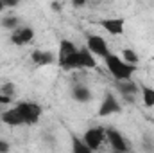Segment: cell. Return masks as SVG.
<instances>
[{"mask_svg":"<svg viewBox=\"0 0 154 153\" xmlns=\"http://www.w3.org/2000/svg\"><path fill=\"white\" fill-rule=\"evenodd\" d=\"M115 86L118 88V92L125 97V99H133V96H136L138 92H140V86L134 83V81H131V77L129 79H116L115 81Z\"/></svg>","mask_w":154,"mask_h":153,"instance_id":"8","label":"cell"},{"mask_svg":"<svg viewBox=\"0 0 154 153\" xmlns=\"http://www.w3.org/2000/svg\"><path fill=\"white\" fill-rule=\"evenodd\" d=\"M61 69L65 70H75V69H95L97 67V61H95V56L91 54V50L88 47H82V49H77L75 52H72L66 60H63L59 63Z\"/></svg>","mask_w":154,"mask_h":153,"instance_id":"1","label":"cell"},{"mask_svg":"<svg viewBox=\"0 0 154 153\" xmlns=\"http://www.w3.org/2000/svg\"><path fill=\"white\" fill-rule=\"evenodd\" d=\"M72 97H74V101H77V103H88V101H91L93 94H91V90L88 86L75 85L74 90H72Z\"/></svg>","mask_w":154,"mask_h":153,"instance_id":"14","label":"cell"},{"mask_svg":"<svg viewBox=\"0 0 154 153\" xmlns=\"http://www.w3.org/2000/svg\"><path fill=\"white\" fill-rule=\"evenodd\" d=\"M32 38H34V31H32L31 27H16L14 33L11 34V41H13L14 45H18V47L31 43Z\"/></svg>","mask_w":154,"mask_h":153,"instance_id":"9","label":"cell"},{"mask_svg":"<svg viewBox=\"0 0 154 153\" xmlns=\"http://www.w3.org/2000/svg\"><path fill=\"white\" fill-rule=\"evenodd\" d=\"M86 47L91 50L93 56H99V58H106L109 54V47H108L106 40L99 34H90L86 40Z\"/></svg>","mask_w":154,"mask_h":153,"instance_id":"5","label":"cell"},{"mask_svg":"<svg viewBox=\"0 0 154 153\" xmlns=\"http://www.w3.org/2000/svg\"><path fill=\"white\" fill-rule=\"evenodd\" d=\"M16 97V85L13 81H5L0 85V105H9Z\"/></svg>","mask_w":154,"mask_h":153,"instance_id":"11","label":"cell"},{"mask_svg":"<svg viewBox=\"0 0 154 153\" xmlns=\"http://www.w3.org/2000/svg\"><path fill=\"white\" fill-rule=\"evenodd\" d=\"M72 150L75 153H90L91 151V150L86 146V142H84L82 139H75V137L72 139Z\"/></svg>","mask_w":154,"mask_h":153,"instance_id":"17","label":"cell"},{"mask_svg":"<svg viewBox=\"0 0 154 153\" xmlns=\"http://www.w3.org/2000/svg\"><path fill=\"white\" fill-rule=\"evenodd\" d=\"M2 121H4L5 124H9V126H22V124H25L23 115L20 114L18 106H13L11 110H5V112L2 114Z\"/></svg>","mask_w":154,"mask_h":153,"instance_id":"12","label":"cell"},{"mask_svg":"<svg viewBox=\"0 0 154 153\" xmlns=\"http://www.w3.org/2000/svg\"><path fill=\"white\" fill-rule=\"evenodd\" d=\"M77 47L70 40H61L59 41V52H57V63H61L63 60H66L72 52H75Z\"/></svg>","mask_w":154,"mask_h":153,"instance_id":"15","label":"cell"},{"mask_svg":"<svg viewBox=\"0 0 154 153\" xmlns=\"http://www.w3.org/2000/svg\"><path fill=\"white\" fill-rule=\"evenodd\" d=\"M90 0H72V5L74 7H81V5H84V4H88Z\"/></svg>","mask_w":154,"mask_h":153,"instance_id":"22","label":"cell"},{"mask_svg":"<svg viewBox=\"0 0 154 153\" xmlns=\"http://www.w3.org/2000/svg\"><path fill=\"white\" fill-rule=\"evenodd\" d=\"M140 94H142V99H143V105L145 106H154V88L152 86H147V85H140Z\"/></svg>","mask_w":154,"mask_h":153,"instance_id":"16","label":"cell"},{"mask_svg":"<svg viewBox=\"0 0 154 153\" xmlns=\"http://www.w3.org/2000/svg\"><path fill=\"white\" fill-rule=\"evenodd\" d=\"M2 2H4L5 7H16L20 4V0H2Z\"/></svg>","mask_w":154,"mask_h":153,"instance_id":"20","label":"cell"},{"mask_svg":"<svg viewBox=\"0 0 154 153\" xmlns=\"http://www.w3.org/2000/svg\"><path fill=\"white\" fill-rule=\"evenodd\" d=\"M4 7H5V5H4V2H2V0H0V13H2V11H4Z\"/></svg>","mask_w":154,"mask_h":153,"instance_id":"23","label":"cell"},{"mask_svg":"<svg viewBox=\"0 0 154 153\" xmlns=\"http://www.w3.org/2000/svg\"><path fill=\"white\" fill-rule=\"evenodd\" d=\"M82 141L86 142V146L93 151V150H99L102 146V142L106 141V130L104 128H90L84 132L82 135Z\"/></svg>","mask_w":154,"mask_h":153,"instance_id":"4","label":"cell"},{"mask_svg":"<svg viewBox=\"0 0 154 153\" xmlns=\"http://www.w3.org/2000/svg\"><path fill=\"white\" fill-rule=\"evenodd\" d=\"M120 110H122V106H120L116 96H113L111 92H108V94L104 96V99H102L100 108H99V115H100V117H108V115L118 114Z\"/></svg>","mask_w":154,"mask_h":153,"instance_id":"7","label":"cell"},{"mask_svg":"<svg viewBox=\"0 0 154 153\" xmlns=\"http://www.w3.org/2000/svg\"><path fill=\"white\" fill-rule=\"evenodd\" d=\"M16 106H18L20 114L23 115L25 124H36L39 121V117H41V114H43V110H41V106H39L38 103L22 101V103H18Z\"/></svg>","mask_w":154,"mask_h":153,"instance_id":"3","label":"cell"},{"mask_svg":"<svg viewBox=\"0 0 154 153\" xmlns=\"http://www.w3.org/2000/svg\"><path fill=\"white\" fill-rule=\"evenodd\" d=\"M31 60H32V63L38 65V67H45V65H50V63L56 61L54 54L48 52V50H32Z\"/></svg>","mask_w":154,"mask_h":153,"instance_id":"13","label":"cell"},{"mask_svg":"<svg viewBox=\"0 0 154 153\" xmlns=\"http://www.w3.org/2000/svg\"><path fill=\"white\" fill-rule=\"evenodd\" d=\"M0 24H2L4 29H16L18 24H20V18L18 16H5V18H2Z\"/></svg>","mask_w":154,"mask_h":153,"instance_id":"18","label":"cell"},{"mask_svg":"<svg viewBox=\"0 0 154 153\" xmlns=\"http://www.w3.org/2000/svg\"><path fill=\"white\" fill-rule=\"evenodd\" d=\"M122 56H124V60H125L127 63H133V65H136V63L140 61L138 54H136L133 49H124V50H122Z\"/></svg>","mask_w":154,"mask_h":153,"instance_id":"19","label":"cell"},{"mask_svg":"<svg viewBox=\"0 0 154 153\" xmlns=\"http://www.w3.org/2000/svg\"><path fill=\"white\" fill-rule=\"evenodd\" d=\"M106 139H108V142H109V146L115 150V151H129V144H127V141H125V137L115 130V128H108L106 130Z\"/></svg>","mask_w":154,"mask_h":153,"instance_id":"6","label":"cell"},{"mask_svg":"<svg viewBox=\"0 0 154 153\" xmlns=\"http://www.w3.org/2000/svg\"><path fill=\"white\" fill-rule=\"evenodd\" d=\"M5 151H9V144L0 139V153H5Z\"/></svg>","mask_w":154,"mask_h":153,"instance_id":"21","label":"cell"},{"mask_svg":"<svg viewBox=\"0 0 154 153\" xmlns=\"http://www.w3.org/2000/svg\"><path fill=\"white\" fill-rule=\"evenodd\" d=\"M104 60H106L108 70L111 72V76L115 77V79H129V77H133L134 70H136V65L127 63L125 60H120V56L111 54V52Z\"/></svg>","mask_w":154,"mask_h":153,"instance_id":"2","label":"cell"},{"mask_svg":"<svg viewBox=\"0 0 154 153\" xmlns=\"http://www.w3.org/2000/svg\"><path fill=\"white\" fill-rule=\"evenodd\" d=\"M100 25H102V29H106L109 34L120 36V34H124V25H125V22H124V18H104V20L100 22Z\"/></svg>","mask_w":154,"mask_h":153,"instance_id":"10","label":"cell"}]
</instances>
